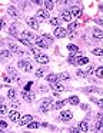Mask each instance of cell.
Listing matches in <instances>:
<instances>
[{"label":"cell","mask_w":103,"mask_h":133,"mask_svg":"<svg viewBox=\"0 0 103 133\" xmlns=\"http://www.w3.org/2000/svg\"><path fill=\"white\" fill-rule=\"evenodd\" d=\"M34 60L39 62V63H42V64H46V63L49 62V57H47L46 55H43V53H40V55L34 56Z\"/></svg>","instance_id":"52a82bcc"},{"label":"cell","mask_w":103,"mask_h":133,"mask_svg":"<svg viewBox=\"0 0 103 133\" xmlns=\"http://www.w3.org/2000/svg\"><path fill=\"white\" fill-rule=\"evenodd\" d=\"M72 117H73V113H72L70 110H63V112L60 113V119L65 120V122H69Z\"/></svg>","instance_id":"8992f818"},{"label":"cell","mask_w":103,"mask_h":133,"mask_svg":"<svg viewBox=\"0 0 103 133\" xmlns=\"http://www.w3.org/2000/svg\"><path fill=\"white\" fill-rule=\"evenodd\" d=\"M11 106L13 107H20V102L16 100V99H13V100H11Z\"/></svg>","instance_id":"836d02e7"},{"label":"cell","mask_w":103,"mask_h":133,"mask_svg":"<svg viewBox=\"0 0 103 133\" xmlns=\"http://www.w3.org/2000/svg\"><path fill=\"white\" fill-rule=\"evenodd\" d=\"M23 39H26V40H36V36L33 35V33H30V32H23V36H22Z\"/></svg>","instance_id":"4fadbf2b"},{"label":"cell","mask_w":103,"mask_h":133,"mask_svg":"<svg viewBox=\"0 0 103 133\" xmlns=\"http://www.w3.org/2000/svg\"><path fill=\"white\" fill-rule=\"evenodd\" d=\"M69 62L73 63V64H86L89 62V59L87 57H80L79 55H74V56H72V57H69Z\"/></svg>","instance_id":"7a4b0ae2"},{"label":"cell","mask_w":103,"mask_h":133,"mask_svg":"<svg viewBox=\"0 0 103 133\" xmlns=\"http://www.w3.org/2000/svg\"><path fill=\"white\" fill-rule=\"evenodd\" d=\"M54 36H56L57 39H63V37L67 36V30L62 29V27H56V30H54Z\"/></svg>","instance_id":"277c9868"},{"label":"cell","mask_w":103,"mask_h":133,"mask_svg":"<svg viewBox=\"0 0 103 133\" xmlns=\"http://www.w3.org/2000/svg\"><path fill=\"white\" fill-rule=\"evenodd\" d=\"M14 96H16V92H14V90H9V97L14 99Z\"/></svg>","instance_id":"60d3db41"},{"label":"cell","mask_w":103,"mask_h":133,"mask_svg":"<svg viewBox=\"0 0 103 133\" xmlns=\"http://www.w3.org/2000/svg\"><path fill=\"white\" fill-rule=\"evenodd\" d=\"M3 24H4V23H3V22H0V29L3 27Z\"/></svg>","instance_id":"7dc6e473"},{"label":"cell","mask_w":103,"mask_h":133,"mask_svg":"<svg viewBox=\"0 0 103 133\" xmlns=\"http://www.w3.org/2000/svg\"><path fill=\"white\" fill-rule=\"evenodd\" d=\"M50 106H52V99L46 97V99H43V100H42V104H40V110H42L43 113H46L49 109H50Z\"/></svg>","instance_id":"3957f363"},{"label":"cell","mask_w":103,"mask_h":133,"mask_svg":"<svg viewBox=\"0 0 103 133\" xmlns=\"http://www.w3.org/2000/svg\"><path fill=\"white\" fill-rule=\"evenodd\" d=\"M0 56H3V57H9V56H10V53H9L7 50H3V52H0Z\"/></svg>","instance_id":"74e56055"},{"label":"cell","mask_w":103,"mask_h":133,"mask_svg":"<svg viewBox=\"0 0 103 133\" xmlns=\"http://www.w3.org/2000/svg\"><path fill=\"white\" fill-rule=\"evenodd\" d=\"M9 49H10L11 52H14V53H19V55H24V53H23L22 50H20L19 47L16 46V44H13V43H10V44H9Z\"/></svg>","instance_id":"d6986e66"},{"label":"cell","mask_w":103,"mask_h":133,"mask_svg":"<svg viewBox=\"0 0 103 133\" xmlns=\"http://www.w3.org/2000/svg\"><path fill=\"white\" fill-rule=\"evenodd\" d=\"M9 117H10L11 122H17V120H20V113L16 112V110H11V112L9 113Z\"/></svg>","instance_id":"9c48e42d"},{"label":"cell","mask_w":103,"mask_h":133,"mask_svg":"<svg viewBox=\"0 0 103 133\" xmlns=\"http://www.w3.org/2000/svg\"><path fill=\"white\" fill-rule=\"evenodd\" d=\"M6 126H7V123H6V122H0V127H6Z\"/></svg>","instance_id":"f6af8a7d"},{"label":"cell","mask_w":103,"mask_h":133,"mask_svg":"<svg viewBox=\"0 0 103 133\" xmlns=\"http://www.w3.org/2000/svg\"><path fill=\"white\" fill-rule=\"evenodd\" d=\"M52 89L56 90V93H62L63 90H65V87H63L62 84H59V83H52Z\"/></svg>","instance_id":"9a60e30c"},{"label":"cell","mask_w":103,"mask_h":133,"mask_svg":"<svg viewBox=\"0 0 103 133\" xmlns=\"http://www.w3.org/2000/svg\"><path fill=\"white\" fill-rule=\"evenodd\" d=\"M62 19H63L65 22H70V20H72L70 12H67V10H63V12H62Z\"/></svg>","instance_id":"2e32d148"},{"label":"cell","mask_w":103,"mask_h":133,"mask_svg":"<svg viewBox=\"0 0 103 133\" xmlns=\"http://www.w3.org/2000/svg\"><path fill=\"white\" fill-rule=\"evenodd\" d=\"M93 55L102 56V55H103V50H102V49H93Z\"/></svg>","instance_id":"1f68e13d"},{"label":"cell","mask_w":103,"mask_h":133,"mask_svg":"<svg viewBox=\"0 0 103 133\" xmlns=\"http://www.w3.org/2000/svg\"><path fill=\"white\" fill-rule=\"evenodd\" d=\"M93 73H94V69L92 67V69H89L87 72H86V75H93Z\"/></svg>","instance_id":"7bdbcfd3"},{"label":"cell","mask_w":103,"mask_h":133,"mask_svg":"<svg viewBox=\"0 0 103 133\" xmlns=\"http://www.w3.org/2000/svg\"><path fill=\"white\" fill-rule=\"evenodd\" d=\"M49 23H50L52 26H54V27H60L62 22H60L59 17H53V19H50V22H49Z\"/></svg>","instance_id":"e0dca14e"},{"label":"cell","mask_w":103,"mask_h":133,"mask_svg":"<svg viewBox=\"0 0 103 133\" xmlns=\"http://www.w3.org/2000/svg\"><path fill=\"white\" fill-rule=\"evenodd\" d=\"M94 129H96V130H99V132H100V130H102V122H97V123H96V126H94Z\"/></svg>","instance_id":"b9f144b4"},{"label":"cell","mask_w":103,"mask_h":133,"mask_svg":"<svg viewBox=\"0 0 103 133\" xmlns=\"http://www.w3.org/2000/svg\"><path fill=\"white\" fill-rule=\"evenodd\" d=\"M7 110H6V106L4 104H0V115H6Z\"/></svg>","instance_id":"e575fe53"},{"label":"cell","mask_w":103,"mask_h":133,"mask_svg":"<svg viewBox=\"0 0 103 133\" xmlns=\"http://www.w3.org/2000/svg\"><path fill=\"white\" fill-rule=\"evenodd\" d=\"M9 32H10V35L16 36V35H17V33H16V26H11L10 29H9Z\"/></svg>","instance_id":"d590c367"},{"label":"cell","mask_w":103,"mask_h":133,"mask_svg":"<svg viewBox=\"0 0 103 133\" xmlns=\"http://www.w3.org/2000/svg\"><path fill=\"white\" fill-rule=\"evenodd\" d=\"M79 27V23H69V29L67 32H74V30Z\"/></svg>","instance_id":"4316f807"},{"label":"cell","mask_w":103,"mask_h":133,"mask_svg":"<svg viewBox=\"0 0 103 133\" xmlns=\"http://www.w3.org/2000/svg\"><path fill=\"white\" fill-rule=\"evenodd\" d=\"M20 42H22L23 44H26V46H30V42L26 40V39H23V37H20Z\"/></svg>","instance_id":"ab89813d"},{"label":"cell","mask_w":103,"mask_h":133,"mask_svg":"<svg viewBox=\"0 0 103 133\" xmlns=\"http://www.w3.org/2000/svg\"><path fill=\"white\" fill-rule=\"evenodd\" d=\"M59 79L60 80H69V79H70V75H69L67 72H63V73L59 75Z\"/></svg>","instance_id":"d4e9b609"},{"label":"cell","mask_w":103,"mask_h":133,"mask_svg":"<svg viewBox=\"0 0 103 133\" xmlns=\"http://www.w3.org/2000/svg\"><path fill=\"white\" fill-rule=\"evenodd\" d=\"M92 35H93L96 39H102L103 37V32L100 29H97V27H94V29H93V33H92Z\"/></svg>","instance_id":"ac0fdd59"},{"label":"cell","mask_w":103,"mask_h":133,"mask_svg":"<svg viewBox=\"0 0 103 133\" xmlns=\"http://www.w3.org/2000/svg\"><path fill=\"white\" fill-rule=\"evenodd\" d=\"M9 13H10L11 16H19V13L16 12V9H14V7H10V9H9Z\"/></svg>","instance_id":"d6a6232c"},{"label":"cell","mask_w":103,"mask_h":133,"mask_svg":"<svg viewBox=\"0 0 103 133\" xmlns=\"http://www.w3.org/2000/svg\"><path fill=\"white\" fill-rule=\"evenodd\" d=\"M27 24L31 27V29H34V30H37V29H39V23H37V22L34 20V19H29Z\"/></svg>","instance_id":"ffe728a7"},{"label":"cell","mask_w":103,"mask_h":133,"mask_svg":"<svg viewBox=\"0 0 103 133\" xmlns=\"http://www.w3.org/2000/svg\"><path fill=\"white\" fill-rule=\"evenodd\" d=\"M46 80L50 82V83H57L60 79H59V75H47L46 76Z\"/></svg>","instance_id":"30bf717a"},{"label":"cell","mask_w":103,"mask_h":133,"mask_svg":"<svg viewBox=\"0 0 103 133\" xmlns=\"http://www.w3.org/2000/svg\"><path fill=\"white\" fill-rule=\"evenodd\" d=\"M67 50L72 53H77L79 52V47H77L76 44H67Z\"/></svg>","instance_id":"cb8c5ba5"},{"label":"cell","mask_w":103,"mask_h":133,"mask_svg":"<svg viewBox=\"0 0 103 133\" xmlns=\"http://www.w3.org/2000/svg\"><path fill=\"white\" fill-rule=\"evenodd\" d=\"M3 79H4V82H7V83L11 80V79H9V77H7V75H3Z\"/></svg>","instance_id":"ee69618b"},{"label":"cell","mask_w":103,"mask_h":133,"mask_svg":"<svg viewBox=\"0 0 103 133\" xmlns=\"http://www.w3.org/2000/svg\"><path fill=\"white\" fill-rule=\"evenodd\" d=\"M37 17L47 20V19H49V12H47V10H39V12H37Z\"/></svg>","instance_id":"5bb4252c"},{"label":"cell","mask_w":103,"mask_h":133,"mask_svg":"<svg viewBox=\"0 0 103 133\" xmlns=\"http://www.w3.org/2000/svg\"><path fill=\"white\" fill-rule=\"evenodd\" d=\"M19 67H20L22 70H24V72H27V73L33 70V69H31V64L29 63V62H23V60L19 62Z\"/></svg>","instance_id":"5b68a950"},{"label":"cell","mask_w":103,"mask_h":133,"mask_svg":"<svg viewBox=\"0 0 103 133\" xmlns=\"http://www.w3.org/2000/svg\"><path fill=\"white\" fill-rule=\"evenodd\" d=\"M31 120H33V119H31V116H30V115H26V116H23V117H20V122H19V123L23 126V124H29Z\"/></svg>","instance_id":"7c38bea8"},{"label":"cell","mask_w":103,"mask_h":133,"mask_svg":"<svg viewBox=\"0 0 103 133\" xmlns=\"http://www.w3.org/2000/svg\"><path fill=\"white\" fill-rule=\"evenodd\" d=\"M65 103H67V100H60V102H56V103L53 104V109H62L63 106H65Z\"/></svg>","instance_id":"7402d4cb"},{"label":"cell","mask_w":103,"mask_h":133,"mask_svg":"<svg viewBox=\"0 0 103 133\" xmlns=\"http://www.w3.org/2000/svg\"><path fill=\"white\" fill-rule=\"evenodd\" d=\"M7 75H10L11 76V77H13L14 79V80H19V75H17V73H16V70H14V69H11V67H9V70H7Z\"/></svg>","instance_id":"44dd1931"},{"label":"cell","mask_w":103,"mask_h":133,"mask_svg":"<svg viewBox=\"0 0 103 133\" xmlns=\"http://www.w3.org/2000/svg\"><path fill=\"white\" fill-rule=\"evenodd\" d=\"M22 95H23V97H24L26 100H29V102L34 100V93H30L29 90H24V92H22Z\"/></svg>","instance_id":"8fae6325"},{"label":"cell","mask_w":103,"mask_h":133,"mask_svg":"<svg viewBox=\"0 0 103 133\" xmlns=\"http://www.w3.org/2000/svg\"><path fill=\"white\" fill-rule=\"evenodd\" d=\"M94 73H96V76L99 79H102V75H103V73H102V67H97V69L94 70Z\"/></svg>","instance_id":"4dcf8cb0"},{"label":"cell","mask_w":103,"mask_h":133,"mask_svg":"<svg viewBox=\"0 0 103 133\" xmlns=\"http://www.w3.org/2000/svg\"><path fill=\"white\" fill-rule=\"evenodd\" d=\"M76 129H77V132H82V133H83V132H87V130H89V123H87L86 120H83L82 123H80L79 126L76 127Z\"/></svg>","instance_id":"ba28073f"},{"label":"cell","mask_w":103,"mask_h":133,"mask_svg":"<svg viewBox=\"0 0 103 133\" xmlns=\"http://www.w3.org/2000/svg\"><path fill=\"white\" fill-rule=\"evenodd\" d=\"M76 73H77V76H79V77H86V76H87L85 72H82V70H77Z\"/></svg>","instance_id":"f35d334b"},{"label":"cell","mask_w":103,"mask_h":133,"mask_svg":"<svg viewBox=\"0 0 103 133\" xmlns=\"http://www.w3.org/2000/svg\"><path fill=\"white\" fill-rule=\"evenodd\" d=\"M70 15L72 16H80V15H82V10H80L79 7H72V9H70Z\"/></svg>","instance_id":"603a6c76"},{"label":"cell","mask_w":103,"mask_h":133,"mask_svg":"<svg viewBox=\"0 0 103 133\" xmlns=\"http://www.w3.org/2000/svg\"><path fill=\"white\" fill-rule=\"evenodd\" d=\"M67 102L70 104H77V103H79V97H77V96H72V97L67 99Z\"/></svg>","instance_id":"484cf974"},{"label":"cell","mask_w":103,"mask_h":133,"mask_svg":"<svg viewBox=\"0 0 103 133\" xmlns=\"http://www.w3.org/2000/svg\"><path fill=\"white\" fill-rule=\"evenodd\" d=\"M27 127H29V129H37V127H39V123H36V122L31 120L30 123L27 124Z\"/></svg>","instance_id":"f1b7e54d"},{"label":"cell","mask_w":103,"mask_h":133,"mask_svg":"<svg viewBox=\"0 0 103 133\" xmlns=\"http://www.w3.org/2000/svg\"><path fill=\"white\" fill-rule=\"evenodd\" d=\"M36 76H37V77H43V76H44V69L36 70Z\"/></svg>","instance_id":"f546056e"},{"label":"cell","mask_w":103,"mask_h":133,"mask_svg":"<svg viewBox=\"0 0 103 133\" xmlns=\"http://www.w3.org/2000/svg\"><path fill=\"white\" fill-rule=\"evenodd\" d=\"M43 4L46 6V9H47V10H52V9H53V6H54L53 2H43Z\"/></svg>","instance_id":"83f0119b"},{"label":"cell","mask_w":103,"mask_h":133,"mask_svg":"<svg viewBox=\"0 0 103 133\" xmlns=\"http://www.w3.org/2000/svg\"><path fill=\"white\" fill-rule=\"evenodd\" d=\"M53 39L50 36H42V37H36V43L39 47H49V44H52Z\"/></svg>","instance_id":"6da1fadb"},{"label":"cell","mask_w":103,"mask_h":133,"mask_svg":"<svg viewBox=\"0 0 103 133\" xmlns=\"http://www.w3.org/2000/svg\"><path fill=\"white\" fill-rule=\"evenodd\" d=\"M96 103L99 104V106H103V100H96Z\"/></svg>","instance_id":"bcb514c9"},{"label":"cell","mask_w":103,"mask_h":133,"mask_svg":"<svg viewBox=\"0 0 103 133\" xmlns=\"http://www.w3.org/2000/svg\"><path fill=\"white\" fill-rule=\"evenodd\" d=\"M31 53H33L34 56H37V55H40V52H39V49H37V47H31Z\"/></svg>","instance_id":"8d00e7d4"}]
</instances>
